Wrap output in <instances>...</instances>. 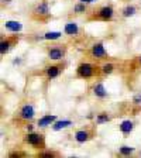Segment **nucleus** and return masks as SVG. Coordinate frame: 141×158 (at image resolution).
Masks as SVG:
<instances>
[{
    "instance_id": "1",
    "label": "nucleus",
    "mask_w": 141,
    "mask_h": 158,
    "mask_svg": "<svg viewBox=\"0 0 141 158\" xmlns=\"http://www.w3.org/2000/svg\"><path fill=\"white\" fill-rule=\"evenodd\" d=\"M116 16V10L112 4H105V6H99L97 9L89 11L88 14V21H105V23H109V21H113Z\"/></svg>"
},
{
    "instance_id": "2",
    "label": "nucleus",
    "mask_w": 141,
    "mask_h": 158,
    "mask_svg": "<svg viewBox=\"0 0 141 158\" xmlns=\"http://www.w3.org/2000/svg\"><path fill=\"white\" fill-rule=\"evenodd\" d=\"M75 76L78 79H83V81H88V79H95L102 76V71H100V66L96 65L92 62H81L75 69Z\"/></svg>"
},
{
    "instance_id": "3",
    "label": "nucleus",
    "mask_w": 141,
    "mask_h": 158,
    "mask_svg": "<svg viewBox=\"0 0 141 158\" xmlns=\"http://www.w3.org/2000/svg\"><path fill=\"white\" fill-rule=\"evenodd\" d=\"M23 143L28 147H31L33 150L41 151L47 148V143H45V135L39 131H27L23 135Z\"/></svg>"
},
{
    "instance_id": "4",
    "label": "nucleus",
    "mask_w": 141,
    "mask_h": 158,
    "mask_svg": "<svg viewBox=\"0 0 141 158\" xmlns=\"http://www.w3.org/2000/svg\"><path fill=\"white\" fill-rule=\"evenodd\" d=\"M68 52V47L66 44H56L51 43L48 45H45V54L47 58L51 61H64Z\"/></svg>"
},
{
    "instance_id": "5",
    "label": "nucleus",
    "mask_w": 141,
    "mask_h": 158,
    "mask_svg": "<svg viewBox=\"0 0 141 158\" xmlns=\"http://www.w3.org/2000/svg\"><path fill=\"white\" fill-rule=\"evenodd\" d=\"M65 68H66L65 61H54V64H49V65L44 66L41 75H43L47 81H52V79L58 78V76L65 71Z\"/></svg>"
},
{
    "instance_id": "6",
    "label": "nucleus",
    "mask_w": 141,
    "mask_h": 158,
    "mask_svg": "<svg viewBox=\"0 0 141 158\" xmlns=\"http://www.w3.org/2000/svg\"><path fill=\"white\" fill-rule=\"evenodd\" d=\"M31 17L37 21H48L51 19V13H49V4L47 0H41L34 6L33 11H31Z\"/></svg>"
},
{
    "instance_id": "7",
    "label": "nucleus",
    "mask_w": 141,
    "mask_h": 158,
    "mask_svg": "<svg viewBox=\"0 0 141 158\" xmlns=\"http://www.w3.org/2000/svg\"><path fill=\"white\" fill-rule=\"evenodd\" d=\"M35 117V107L31 102H26L19 107V110L16 112V118L19 122L28 123Z\"/></svg>"
},
{
    "instance_id": "8",
    "label": "nucleus",
    "mask_w": 141,
    "mask_h": 158,
    "mask_svg": "<svg viewBox=\"0 0 141 158\" xmlns=\"http://www.w3.org/2000/svg\"><path fill=\"white\" fill-rule=\"evenodd\" d=\"M95 137H96L95 127H82V128H78V130L73 133V140H75L76 143H79V144L89 143Z\"/></svg>"
},
{
    "instance_id": "9",
    "label": "nucleus",
    "mask_w": 141,
    "mask_h": 158,
    "mask_svg": "<svg viewBox=\"0 0 141 158\" xmlns=\"http://www.w3.org/2000/svg\"><path fill=\"white\" fill-rule=\"evenodd\" d=\"M88 55L92 59H95V61H103V59L109 58V54H107V51H106L105 44H103L102 41L93 43L88 51Z\"/></svg>"
},
{
    "instance_id": "10",
    "label": "nucleus",
    "mask_w": 141,
    "mask_h": 158,
    "mask_svg": "<svg viewBox=\"0 0 141 158\" xmlns=\"http://www.w3.org/2000/svg\"><path fill=\"white\" fill-rule=\"evenodd\" d=\"M19 41H20V37L19 35L3 37V38H2V41H0V54H2V56L7 55V54H9L10 51L14 48V47H17Z\"/></svg>"
},
{
    "instance_id": "11",
    "label": "nucleus",
    "mask_w": 141,
    "mask_h": 158,
    "mask_svg": "<svg viewBox=\"0 0 141 158\" xmlns=\"http://www.w3.org/2000/svg\"><path fill=\"white\" fill-rule=\"evenodd\" d=\"M56 120H58V116L56 114H44L43 117H39L38 120H37V127L38 128L51 127Z\"/></svg>"
},
{
    "instance_id": "12",
    "label": "nucleus",
    "mask_w": 141,
    "mask_h": 158,
    "mask_svg": "<svg viewBox=\"0 0 141 158\" xmlns=\"http://www.w3.org/2000/svg\"><path fill=\"white\" fill-rule=\"evenodd\" d=\"M92 95L95 96L96 99H106L109 96L107 89L103 85L102 82H95L92 86Z\"/></svg>"
},
{
    "instance_id": "13",
    "label": "nucleus",
    "mask_w": 141,
    "mask_h": 158,
    "mask_svg": "<svg viewBox=\"0 0 141 158\" xmlns=\"http://www.w3.org/2000/svg\"><path fill=\"white\" fill-rule=\"evenodd\" d=\"M81 33V28L75 21H66L64 26V34L68 37H78Z\"/></svg>"
},
{
    "instance_id": "14",
    "label": "nucleus",
    "mask_w": 141,
    "mask_h": 158,
    "mask_svg": "<svg viewBox=\"0 0 141 158\" xmlns=\"http://www.w3.org/2000/svg\"><path fill=\"white\" fill-rule=\"evenodd\" d=\"M134 128H135V123L133 122V120H130V118H126V120H123V122L118 124V130L124 135L131 134Z\"/></svg>"
},
{
    "instance_id": "15",
    "label": "nucleus",
    "mask_w": 141,
    "mask_h": 158,
    "mask_svg": "<svg viewBox=\"0 0 141 158\" xmlns=\"http://www.w3.org/2000/svg\"><path fill=\"white\" fill-rule=\"evenodd\" d=\"M3 27L7 30V31H11V33H20L23 30V24L20 21H16V20H7L3 23Z\"/></svg>"
},
{
    "instance_id": "16",
    "label": "nucleus",
    "mask_w": 141,
    "mask_h": 158,
    "mask_svg": "<svg viewBox=\"0 0 141 158\" xmlns=\"http://www.w3.org/2000/svg\"><path fill=\"white\" fill-rule=\"evenodd\" d=\"M73 126V122L72 120H68V118H64V120H56L55 123H54L52 126H51V128H52L54 131H59V130H65V128H69Z\"/></svg>"
},
{
    "instance_id": "17",
    "label": "nucleus",
    "mask_w": 141,
    "mask_h": 158,
    "mask_svg": "<svg viewBox=\"0 0 141 158\" xmlns=\"http://www.w3.org/2000/svg\"><path fill=\"white\" fill-rule=\"evenodd\" d=\"M138 11V9L134 6V4H126L122 10H120V14H122L123 19H130V17L135 16Z\"/></svg>"
},
{
    "instance_id": "18",
    "label": "nucleus",
    "mask_w": 141,
    "mask_h": 158,
    "mask_svg": "<svg viewBox=\"0 0 141 158\" xmlns=\"http://www.w3.org/2000/svg\"><path fill=\"white\" fill-rule=\"evenodd\" d=\"M113 120V116L109 112H100L95 116V124H105Z\"/></svg>"
},
{
    "instance_id": "19",
    "label": "nucleus",
    "mask_w": 141,
    "mask_h": 158,
    "mask_svg": "<svg viewBox=\"0 0 141 158\" xmlns=\"http://www.w3.org/2000/svg\"><path fill=\"white\" fill-rule=\"evenodd\" d=\"M116 69H117V66H116V64H113V62H105L103 65H100L102 76H109V75H112V73H114V72H116Z\"/></svg>"
},
{
    "instance_id": "20",
    "label": "nucleus",
    "mask_w": 141,
    "mask_h": 158,
    "mask_svg": "<svg viewBox=\"0 0 141 158\" xmlns=\"http://www.w3.org/2000/svg\"><path fill=\"white\" fill-rule=\"evenodd\" d=\"M89 4H85L82 2H78V3L73 6L72 13L76 14V16H81V14H89Z\"/></svg>"
},
{
    "instance_id": "21",
    "label": "nucleus",
    "mask_w": 141,
    "mask_h": 158,
    "mask_svg": "<svg viewBox=\"0 0 141 158\" xmlns=\"http://www.w3.org/2000/svg\"><path fill=\"white\" fill-rule=\"evenodd\" d=\"M62 37V33L61 31H47L43 35L39 37L41 40H45V41H56Z\"/></svg>"
},
{
    "instance_id": "22",
    "label": "nucleus",
    "mask_w": 141,
    "mask_h": 158,
    "mask_svg": "<svg viewBox=\"0 0 141 158\" xmlns=\"http://www.w3.org/2000/svg\"><path fill=\"white\" fill-rule=\"evenodd\" d=\"M134 151H135V148L134 147H130V145H120V148H118V154L124 155V157L131 155Z\"/></svg>"
},
{
    "instance_id": "23",
    "label": "nucleus",
    "mask_w": 141,
    "mask_h": 158,
    "mask_svg": "<svg viewBox=\"0 0 141 158\" xmlns=\"http://www.w3.org/2000/svg\"><path fill=\"white\" fill-rule=\"evenodd\" d=\"M59 152L56 151H49V150H41V151H37L35 157H48V158H52V157H58Z\"/></svg>"
},
{
    "instance_id": "24",
    "label": "nucleus",
    "mask_w": 141,
    "mask_h": 158,
    "mask_svg": "<svg viewBox=\"0 0 141 158\" xmlns=\"http://www.w3.org/2000/svg\"><path fill=\"white\" fill-rule=\"evenodd\" d=\"M133 103H134V105H141V95H137V96H134V98H133Z\"/></svg>"
},
{
    "instance_id": "25",
    "label": "nucleus",
    "mask_w": 141,
    "mask_h": 158,
    "mask_svg": "<svg viewBox=\"0 0 141 158\" xmlns=\"http://www.w3.org/2000/svg\"><path fill=\"white\" fill-rule=\"evenodd\" d=\"M24 128H26V131H34V126L31 124V123H26V126H24Z\"/></svg>"
},
{
    "instance_id": "26",
    "label": "nucleus",
    "mask_w": 141,
    "mask_h": 158,
    "mask_svg": "<svg viewBox=\"0 0 141 158\" xmlns=\"http://www.w3.org/2000/svg\"><path fill=\"white\" fill-rule=\"evenodd\" d=\"M24 152H10L9 157H24Z\"/></svg>"
},
{
    "instance_id": "27",
    "label": "nucleus",
    "mask_w": 141,
    "mask_h": 158,
    "mask_svg": "<svg viewBox=\"0 0 141 158\" xmlns=\"http://www.w3.org/2000/svg\"><path fill=\"white\" fill-rule=\"evenodd\" d=\"M79 2H82V3H85V4H93L96 0H79Z\"/></svg>"
},
{
    "instance_id": "28",
    "label": "nucleus",
    "mask_w": 141,
    "mask_h": 158,
    "mask_svg": "<svg viewBox=\"0 0 141 158\" xmlns=\"http://www.w3.org/2000/svg\"><path fill=\"white\" fill-rule=\"evenodd\" d=\"M137 64L141 66V55H138V56H137Z\"/></svg>"
},
{
    "instance_id": "29",
    "label": "nucleus",
    "mask_w": 141,
    "mask_h": 158,
    "mask_svg": "<svg viewBox=\"0 0 141 158\" xmlns=\"http://www.w3.org/2000/svg\"><path fill=\"white\" fill-rule=\"evenodd\" d=\"M4 3H10V0H3Z\"/></svg>"
}]
</instances>
